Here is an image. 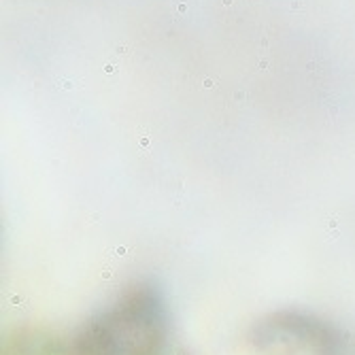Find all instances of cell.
Instances as JSON below:
<instances>
[{
    "label": "cell",
    "instance_id": "cell-2",
    "mask_svg": "<svg viewBox=\"0 0 355 355\" xmlns=\"http://www.w3.org/2000/svg\"><path fill=\"white\" fill-rule=\"evenodd\" d=\"M270 330L285 332L293 340H300L304 345H310L319 355H336L338 349V338L332 327H327L310 317L298 315V313H283L276 315L274 321L268 323Z\"/></svg>",
    "mask_w": 355,
    "mask_h": 355
},
{
    "label": "cell",
    "instance_id": "cell-1",
    "mask_svg": "<svg viewBox=\"0 0 355 355\" xmlns=\"http://www.w3.org/2000/svg\"><path fill=\"white\" fill-rule=\"evenodd\" d=\"M164 336V310L151 287H138L77 338V355H155Z\"/></svg>",
    "mask_w": 355,
    "mask_h": 355
}]
</instances>
